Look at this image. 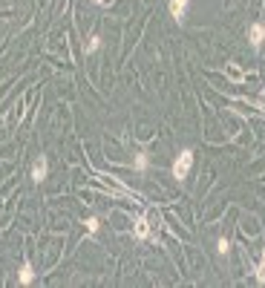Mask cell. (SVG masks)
I'll return each instance as SVG.
<instances>
[{
	"instance_id": "cell-12",
	"label": "cell",
	"mask_w": 265,
	"mask_h": 288,
	"mask_svg": "<svg viewBox=\"0 0 265 288\" xmlns=\"http://www.w3.org/2000/svg\"><path fill=\"white\" fill-rule=\"evenodd\" d=\"M96 3H98V6H110L112 0H96Z\"/></svg>"
},
{
	"instance_id": "cell-8",
	"label": "cell",
	"mask_w": 265,
	"mask_h": 288,
	"mask_svg": "<svg viewBox=\"0 0 265 288\" xmlns=\"http://www.w3.org/2000/svg\"><path fill=\"white\" fill-rule=\"evenodd\" d=\"M147 165H150V161H147V156H144V153H139V156H136V161H132V167H136L139 173L147 170Z\"/></svg>"
},
{
	"instance_id": "cell-3",
	"label": "cell",
	"mask_w": 265,
	"mask_h": 288,
	"mask_svg": "<svg viewBox=\"0 0 265 288\" xmlns=\"http://www.w3.org/2000/svg\"><path fill=\"white\" fill-rule=\"evenodd\" d=\"M248 41L254 49H262L265 46V23H251L248 26Z\"/></svg>"
},
{
	"instance_id": "cell-2",
	"label": "cell",
	"mask_w": 265,
	"mask_h": 288,
	"mask_svg": "<svg viewBox=\"0 0 265 288\" xmlns=\"http://www.w3.org/2000/svg\"><path fill=\"white\" fill-rule=\"evenodd\" d=\"M46 176H49V158H46V156H37L35 165H32V182H35V185H41Z\"/></svg>"
},
{
	"instance_id": "cell-1",
	"label": "cell",
	"mask_w": 265,
	"mask_h": 288,
	"mask_svg": "<svg viewBox=\"0 0 265 288\" xmlns=\"http://www.w3.org/2000/svg\"><path fill=\"white\" fill-rule=\"evenodd\" d=\"M191 167H193V150H191V147H184V150L173 158V167H170V173H173V179H176V182H182V179H187Z\"/></svg>"
},
{
	"instance_id": "cell-4",
	"label": "cell",
	"mask_w": 265,
	"mask_h": 288,
	"mask_svg": "<svg viewBox=\"0 0 265 288\" xmlns=\"http://www.w3.org/2000/svg\"><path fill=\"white\" fill-rule=\"evenodd\" d=\"M187 6H191V0H170V14H173V21L182 23L184 14H187Z\"/></svg>"
},
{
	"instance_id": "cell-6",
	"label": "cell",
	"mask_w": 265,
	"mask_h": 288,
	"mask_svg": "<svg viewBox=\"0 0 265 288\" xmlns=\"http://www.w3.org/2000/svg\"><path fill=\"white\" fill-rule=\"evenodd\" d=\"M136 239H147L150 237V225H147V219H144V216H139V219H136Z\"/></svg>"
},
{
	"instance_id": "cell-7",
	"label": "cell",
	"mask_w": 265,
	"mask_h": 288,
	"mask_svg": "<svg viewBox=\"0 0 265 288\" xmlns=\"http://www.w3.org/2000/svg\"><path fill=\"white\" fill-rule=\"evenodd\" d=\"M98 230H101V219H98V216H89L87 219V233L89 237H96Z\"/></svg>"
},
{
	"instance_id": "cell-5",
	"label": "cell",
	"mask_w": 265,
	"mask_h": 288,
	"mask_svg": "<svg viewBox=\"0 0 265 288\" xmlns=\"http://www.w3.org/2000/svg\"><path fill=\"white\" fill-rule=\"evenodd\" d=\"M35 282V268H32V262L26 259L21 265V274H17V285H32Z\"/></svg>"
},
{
	"instance_id": "cell-9",
	"label": "cell",
	"mask_w": 265,
	"mask_h": 288,
	"mask_svg": "<svg viewBox=\"0 0 265 288\" xmlns=\"http://www.w3.org/2000/svg\"><path fill=\"white\" fill-rule=\"evenodd\" d=\"M98 49H101V38L92 35V38H89V43H87V55H96Z\"/></svg>"
},
{
	"instance_id": "cell-10",
	"label": "cell",
	"mask_w": 265,
	"mask_h": 288,
	"mask_svg": "<svg viewBox=\"0 0 265 288\" xmlns=\"http://www.w3.org/2000/svg\"><path fill=\"white\" fill-rule=\"evenodd\" d=\"M257 282L265 285V248H262V259H259V265H257Z\"/></svg>"
},
{
	"instance_id": "cell-11",
	"label": "cell",
	"mask_w": 265,
	"mask_h": 288,
	"mask_svg": "<svg viewBox=\"0 0 265 288\" xmlns=\"http://www.w3.org/2000/svg\"><path fill=\"white\" fill-rule=\"evenodd\" d=\"M216 251H219L222 257H228V254H231V242H228V239H225V237H222L219 242H216Z\"/></svg>"
}]
</instances>
